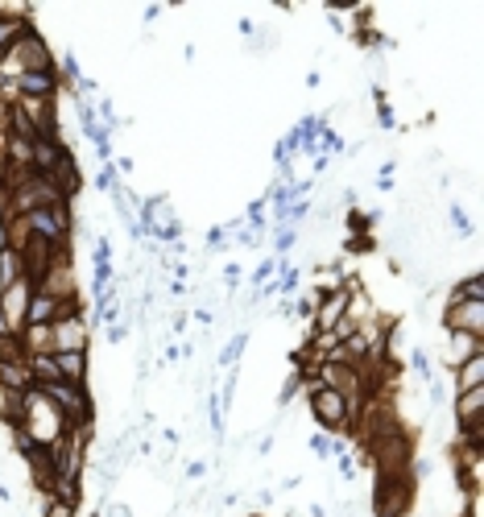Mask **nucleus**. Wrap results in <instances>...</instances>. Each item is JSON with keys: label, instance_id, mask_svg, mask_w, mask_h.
Returning a JSON list of instances; mask_svg holds the SVG:
<instances>
[{"label": "nucleus", "instance_id": "1", "mask_svg": "<svg viewBox=\"0 0 484 517\" xmlns=\"http://www.w3.org/2000/svg\"><path fill=\"white\" fill-rule=\"evenodd\" d=\"M302 390H307V410L310 418H315V427L327 430V435H356V427H352V414H348V401H344V393L331 390V385H323L319 381V364H315V372L310 377H302Z\"/></svg>", "mask_w": 484, "mask_h": 517}, {"label": "nucleus", "instance_id": "2", "mask_svg": "<svg viewBox=\"0 0 484 517\" xmlns=\"http://www.w3.org/2000/svg\"><path fill=\"white\" fill-rule=\"evenodd\" d=\"M42 398H50V406L67 418L71 430H91V422H96V401H91V393L83 390V385H71V381H46V385H38Z\"/></svg>", "mask_w": 484, "mask_h": 517}, {"label": "nucleus", "instance_id": "3", "mask_svg": "<svg viewBox=\"0 0 484 517\" xmlns=\"http://www.w3.org/2000/svg\"><path fill=\"white\" fill-rule=\"evenodd\" d=\"M414 468L406 472H377L373 488V517H406L414 505Z\"/></svg>", "mask_w": 484, "mask_h": 517}, {"label": "nucleus", "instance_id": "4", "mask_svg": "<svg viewBox=\"0 0 484 517\" xmlns=\"http://www.w3.org/2000/svg\"><path fill=\"white\" fill-rule=\"evenodd\" d=\"M17 70H59V62H54V50H50V42L42 38L33 25H25L21 30V38L13 42V50H9V62H5V70L0 75L13 83V75Z\"/></svg>", "mask_w": 484, "mask_h": 517}, {"label": "nucleus", "instance_id": "5", "mask_svg": "<svg viewBox=\"0 0 484 517\" xmlns=\"http://www.w3.org/2000/svg\"><path fill=\"white\" fill-rule=\"evenodd\" d=\"M91 348V323H88V306L83 311L62 315L50 327V352H88Z\"/></svg>", "mask_w": 484, "mask_h": 517}, {"label": "nucleus", "instance_id": "6", "mask_svg": "<svg viewBox=\"0 0 484 517\" xmlns=\"http://www.w3.org/2000/svg\"><path fill=\"white\" fill-rule=\"evenodd\" d=\"M59 70H17L13 75V99H59L62 96Z\"/></svg>", "mask_w": 484, "mask_h": 517}, {"label": "nucleus", "instance_id": "7", "mask_svg": "<svg viewBox=\"0 0 484 517\" xmlns=\"http://www.w3.org/2000/svg\"><path fill=\"white\" fill-rule=\"evenodd\" d=\"M38 286L30 282V277H21V282H13L9 290H0V315H5V323L13 327V335L25 332V311H30V298Z\"/></svg>", "mask_w": 484, "mask_h": 517}, {"label": "nucleus", "instance_id": "8", "mask_svg": "<svg viewBox=\"0 0 484 517\" xmlns=\"http://www.w3.org/2000/svg\"><path fill=\"white\" fill-rule=\"evenodd\" d=\"M443 332H464V335L484 340V303H447Z\"/></svg>", "mask_w": 484, "mask_h": 517}, {"label": "nucleus", "instance_id": "9", "mask_svg": "<svg viewBox=\"0 0 484 517\" xmlns=\"http://www.w3.org/2000/svg\"><path fill=\"white\" fill-rule=\"evenodd\" d=\"M451 414H455V430L484 427V390L455 393V401H451Z\"/></svg>", "mask_w": 484, "mask_h": 517}, {"label": "nucleus", "instance_id": "10", "mask_svg": "<svg viewBox=\"0 0 484 517\" xmlns=\"http://www.w3.org/2000/svg\"><path fill=\"white\" fill-rule=\"evenodd\" d=\"M62 315V303L54 298L50 290H33V298H30V311H25V327H54V319Z\"/></svg>", "mask_w": 484, "mask_h": 517}, {"label": "nucleus", "instance_id": "11", "mask_svg": "<svg viewBox=\"0 0 484 517\" xmlns=\"http://www.w3.org/2000/svg\"><path fill=\"white\" fill-rule=\"evenodd\" d=\"M62 149H67V141H54V137H38V141H33V174L54 178Z\"/></svg>", "mask_w": 484, "mask_h": 517}, {"label": "nucleus", "instance_id": "12", "mask_svg": "<svg viewBox=\"0 0 484 517\" xmlns=\"http://www.w3.org/2000/svg\"><path fill=\"white\" fill-rule=\"evenodd\" d=\"M25 390H33V372L25 364V356L21 361H0V393H25Z\"/></svg>", "mask_w": 484, "mask_h": 517}, {"label": "nucleus", "instance_id": "13", "mask_svg": "<svg viewBox=\"0 0 484 517\" xmlns=\"http://www.w3.org/2000/svg\"><path fill=\"white\" fill-rule=\"evenodd\" d=\"M451 385H455V393L484 390V352L468 356L464 364H455V369H451Z\"/></svg>", "mask_w": 484, "mask_h": 517}, {"label": "nucleus", "instance_id": "14", "mask_svg": "<svg viewBox=\"0 0 484 517\" xmlns=\"http://www.w3.org/2000/svg\"><path fill=\"white\" fill-rule=\"evenodd\" d=\"M476 352H484V340H476V335H464V332H447V356H443V369L451 372L455 364H464L468 356H476Z\"/></svg>", "mask_w": 484, "mask_h": 517}, {"label": "nucleus", "instance_id": "15", "mask_svg": "<svg viewBox=\"0 0 484 517\" xmlns=\"http://www.w3.org/2000/svg\"><path fill=\"white\" fill-rule=\"evenodd\" d=\"M54 364H59V377L71 385H83L88 390V352H50Z\"/></svg>", "mask_w": 484, "mask_h": 517}, {"label": "nucleus", "instance_id": "16", "mask_svg": "<svg viewBox=\"0 0 484 517\" xmlns=\"http://www.w3.org/2000/svg\"><path fill=\"white\" fill-rule=\"evenodd\" d=\"M447 303H484V277L480 274H464L451 290H447Z\"/></svg>", "mask_w": 484, "mask_h": 517}, {"label": "nucleus", "instance_id": "17", "mask_svg": "<svg viewBox=\"0 0 484 517\" xmlns=\"http://www.w3.org/2000/svg\"><path fill=\"white\" fill-rule=\"evenodd\" d=\"M244 348H249V332H236L233 340H228V343H223V348H220V361H215V364H220L223 372H228V369H241V356H244Z\"/></svg>", "mask_w": 484, "mask_h": 517}, {"label": "nucleus", "instance_id": "18", "mask_svg": "<svg viewBox=\"0 0 484 517\" xmlns=\"http://www.w3.org/2000/svg\"><path fill=\"white\" fill-rule=\"evenodd\" d=\"M25 277V269H21V253L17 249H5L0 253V290H9L13 282H21Z\"/></svg>", "mask_w": 484, "mask_h": 517}, {"label": "nucleus", "instance_id": "19", "mask_svg": "<svg viewBox=\"0 0 484 517\" xmlns=\"http://www.w3.org/2000/svg\"><path fill=\"white\" fill-rule=\"evenodd\" d=\"M299 282H302L299 269H294L286 257H278V282H273V290H278V294H294V290H299Z\"/></svg>", "mask_w": 484, "mask_h": 517}, {"label": "nucleus", "instance_id": "20", "mask_svg": "<svg viewBox=\"0 0 484 517\" xmlns=\"http://www.w3.org/2000/svg\"><path fill=\"white\" fill-rule=\"evenodd\" d=\"M410 369L422 377V385L435 381V364H431V352H426V348H410Z\"/></svg>", "mask_w": 484, "mask_h": 517}, {"label": "nucleus", "instance_id": "21", "mask_svg": "<svg viewBox=\"0 0 484 517\" xmlns=\"http://www.w3.org/2000/svg\"><path fill=\"white\" fill-rule=\"evenodd\" d=\"M294 244H299V228H290V224H278V228H273V253H278V257H286Z\"/></svg>", "mask_w": 484, "mask_h": 517}, {"label": "nucleus", "instance_id": "22", "mask_svg": "<svg viewBox=\"0 0 484 517\" xmlns=\"http://www.w3.org/2000/svg\"><path fill=\"white\" fill-rule=\"evenodd\" d=\"M310 451H315L319 459H331L336 456V439H331L327 430H315V435H310Z\"/></svg>", "mask_w": 484, "mask_h": 517}, {"label": "nucleus", "instance_id": "23", "mask_svg": "<svg viewBox=\"0 0 484 517\" xmlns=\"http://www.w3.org/2000/svg\"><path fill=\"white\" fill-rule=\"evenodd\" d=\"M373 99H377V125H381V128H394V125H397V117H394V108H389L385 91L373 88Z\"/></svg>", "mask_w": 484, "mask_h": 517}, {"label": "nucleus", "instance_id": "24", "mask_svg": "<svg viewBox=\"0 0 484 517\" xmlns=\"http://www.w3.org/2000/svg\"><path fill=\"white\" fill-rule=\"evenodd\" d=\"M278 274V257H265L257 269H252V290H261V286H270V277Z\"/></svg>", "mask_w": 484, "mask_h": 517}, {"label": "nucleus", "instance_id": "25", "mask_svg": "<svg viewBox=\"0 0 484 517\" xmlns=\"http://www.w3.org/2000/svg\"><path fill=\"white\" fill-rule=\"evenodd\" d=\"M79 505H71V501H59V497H46V505H42V517H75Z\"/></svg>", "mask_w": 484, "mask_h": 517}, {"label": "nucleus", "instance_id": "26", "mask_svg": "<svg viewBox=\"0 0 484 517\" xmlns=\"http://www.w3.org/2000/svg\"><path fill=\"white\" fill-rule=\"evenodd\" d=\"M299 390H302V377H299V372H290V377H286V385H281V393H278V406H290Z\"/></svg>", "mask_w": 484, "mask_h": 517}, {"label": "nucleus", "instance_id": "27", "mask_svg": "<svg viewBox=\"0 0 484 517\" xmlns=\"http://www.w3.org/2000/svg\"><path fill=\"white\" fill-rule=\"evenodd\" d=\"M451 228L460 236H472V220L464 215V207H460V203H451Z\"/></svg>", "mask_w": 484, "mask_h": 517}, {"label": "nucleus", "instance_id": "28", "mask_svg": "<svg viewBox=\"0 0 484 517\" xmlns=\"http://www.w3.org/2000/svg\"><path fill=\"white\" fill-rule=\"evenodd\" d=\"M344 249H348V253H373V249H377V240H373V232H368V236H348V244H344Z\"/></svg>", "mask_w": 484, "mask_h": 517}, {"label": "nucleus", "instance_id": "29", "mask_svg": "<svg viewBox=\"0 0 484 517\" xmlns=\"http://www.w3.org/2000/svg\"><path fill=\"white\" fill-rule=\"evenodd\" d=\"M394 170H397V162H385V166L377 170V191H389V186H394Z\"/></svg>", "mask_w": 484, "mask_h": 517}, {"label": "nucleus", "instance_id": "30", "mask_svg": "<svg viewBox=\"0 0 484 517\" xmlns=\"http://www.w3.org/2000/svg\"><path fill=\"white\" fill-rule=\"evenodd\" d=\"M125 335H128V323H108V343H120V340H125Z\"/></svg>", "mask_w": 484, "mask_h": 517}, {"label": "nucleus", "instance_id": "31", "mask_svg": "<svg viewBox=\"0 0 484 517\" xmlns=\"http://www.w3.org/2000/svg\"><path fill=\"white\" fill-rule=\"evenodd\" d=\"M223 282H228V286L241 282V265H223Z\"/></svg>", "mask_w": 484, "mask_h": 517}, {"label": "nucleus", "instance_id": "32", "mask_svg": "<svg viewBox=\"0 0 484 517\" xmlns=\"http://www.w3.org/2000/svg\"><path fill=\"white\" fill-rule=\"evenodd\" d=\"M9 183V157H5V146H0V186Z\"/></svg>", "mask_w": 484, "mask_h": 517}, {"label": "nucleus", "instance_id": "33", "mask_svg": "<svg viewBox=\"0 0 484 517\" xmlns=\"http://www.w3.org/2000/svg\"><path fill=\"white\" fill-rule=\"evenodd\" d=\"M204 472H207L204 464H186V476H191V480H199V476H204Z\"/></svg>", "mask_w": 484, "mask_h": 517}, {"label": "nucleus", "instance_id": "34", "mask_svg": "<svg viewBox=\"0 0 484 517\" xmlns=\"http://www.w3.org/2000/svg\"><path fill=\"white\" fill-rule=\"evenodd\" d=\"M252 517H261V513H252Z\"/></svg>", "mask_w": 484, "mask_h": 517}]
</instances>
